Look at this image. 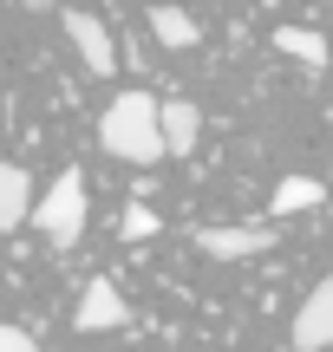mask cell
I'll return each instance as SVG.
<instances>
[{
	"instance_id": "1",
	"label": "cell",
	"mask_w": 333,
	"mask_h": 352,
	"mask_svg": "<svg viewBox=\"0 0 333 352\" xmlns=\"http://www.w3.org/2000/svg\"><path fill=\"white\" fill-rule=\"evenodd\" d=\"M157 111H164V98H151V91H118L98 118L105 157H118V164H157L164 157V118Z\"/></svg>"
},
{
	"instance_id": "2",
	"label": "cell",
	"mask_w": 333,
	"mask_h": 352,
	"mask_svg": "<svg viewBox=\"0 0 333 352\" xmlns=\"http://www.w3.org/2000/svg\"><path fill=\"white\" fill-rule=\"evenodd\" d=\"M85 209H92L85 176H78V170H59V176L46 183V196L33 202V228L52 241V248H72V241L85 235Z\"/></svg>"
},
{
	"instance_id": "3",
	"label": "cell",
	"mask_w": 333,
	"mask_h": 352,
	"mask_svg": "<svg viewBox=\"0 0 333 352\" xmlns=\"http://www.w3.org/2000/svg\"><path fill=\"white\" fill-rule=\"evenodd\" d=\"M196 248L209 254V261H248V254H268L275 248V228L268 222H209V228H196Z\"/></svg>"
},
{
	"instance_id": "4",
	"label": "cell",
	"mask_w": 333,
	"mask_h": 352,
	"mask_svg": "<svg viewBox=\"0 0 333 352\" xmlns=\"http://www.w3.org/2000/svg\"><path fill=\"white\" fill-rule=\"evenodd\" d=\"M59 26H65V39L78 46V59H85V72L92 78H111L118 72V46H111V33H105V20H92V13H59Z\"/></svg>"
},
{
	"instance_id": "5",
	"label": "cell",
	"mask_w": 333,
	"mask_h": 352,
	"mask_svg": "<svg viewBox=\"0 0 333 352\" xmlns=\"http://www.w3.org/2000/svg\"><path fill=\"white\" fill-rule=\"evenodd\" d=\"M72 327H78V333H118V327H131V307H125V294H118L111 280L98 274V280L85 287V300H78Z\"/></svg>"
},
{
	"instance_id": "6",
	"label": "cell",
	"mask_w": 333,
	"mask_h": 352,
	"mask_svg": "<svg viewBox=\"0 0 333 352\" xmlns=\"http://www.w3.org/2000/svg\"><path fill=\"white\" fill-rule=\"evenodd\" d=\"M294 352H327L333 346V280H321V287L301 300V314H294Z\"/></svg>"
},
{
	"instance_id": "7",
	"label": "cell",
	"mask_w": 333,
	"mask_h": 352,
	"mask_svg": "<svg viewBox=\"0 0 333 352\" xmlns=\"http://www.w3.org/2000/svg\"><path fill=\"white\" fill-rule=\"evenodd\" d=\"M164 157H190L196 138H203V111H196L190 98H164Z\"/></svg>"
},
{
	"instance_id": "8",
	"label": "cell",
	"mask_w": 333,
	"mask_h": 352,
	"mask_svg": "<svg viewBox=\"0 0 333 352\" xmlns=\"http://www.w3.org/2000/svg\"><path fill=\"white\" fill-rule=\"evenodd\" d=\"M20 222H33V183H26L20 164L0 157V235H13Z\"/></svg>"
},
{
	"instance_id": "9",
	"label": "cell",
	"mask_w": 333,
	"mask_h": 352,
	"mask_svg": "<svg viewBox=\"0 0 333 352\" xmlns=\"http://www.w3.org/2000/svg\"><path fill=\"white\" fill-rule=\"evenodd\" d=\"M275 46H281L288 59H301V65H314V72H321V65L333 59V52H327V39L314 33V26H281V33H275Z\"/></svg>"
},
{
	"instance_id": "10",
	"label": "cell",
	"mask_w": 333,
	"mask_h": 352,
	"mask_svg": "<svg viewBox=\"0 0 333 352\" xmlns=\"http://www.w3.org/2000/svg\"><path fill=\"white\" fill-rule=\"evenodd\" d=\"M151 33L164 39V46H196V39H203V26H196L183 7H151Z\"/></svg>"
},
{
	"instance_id": "11",
	"label": "cell",
	"mask_w": 333,
	"mask_h": 352,
	"mask_svg": "<svg viewBox=\"0 0 333 352\" xmlns=\"http://www.w3.org/2000/svg\"><path fill=\"white\" fill-rule=\"evenodd\" d=\"M321 196H327V189L314 183V176H288V183H275V202H268V209L275 215H301V209H314Z\"/></svg>"
},
{
	"instance_id": "12",
	"label": "cell",
	"mask_w": 333,
	"mask_h": 352,
	"mask_svg": "<svg viewBox=\"0 0 333 352\" xmlns=\"http://www.w3.org/2000/svg\"><path fill=\"white\" fill-rule=\"evenodd\" d=\"M157 228H164V222H157L151 202H125V215H118V235H125V241H151Z\"/></svg>"
},
{
	"instance_id": "13",
	"label": "cell",
	"mask_w": 333,
	"mask_h": 352,
	"mask_svg": "<svg viewBox=\"0 0 333 352\" xmlns=\"http://www.w3.org/2000/svg\"><path fill=\"white\" fill-rule=\"evenodd\" d=\"M0 352H39V340L26 327H13V320H0Z\"/></svg>"
}]
</instances>
